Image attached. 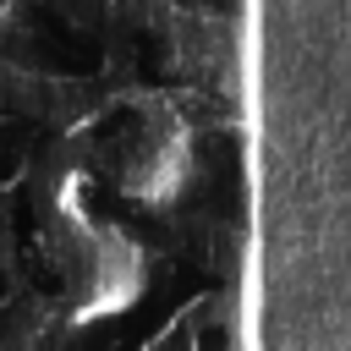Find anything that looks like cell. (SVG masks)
Here are the masks:
<instances>
[{
  "label": "cell",
  "instance_id": "cell-1",
  "mask_svg": "<svg viewBox=\"0 0 351 351\" xmlns=\"http://www.w3.org/2000/svg\"><path fill=\"white\" fill-rule=\"evenodd\" d=\"M55 143L121 203L176 208V197L197 176L192 126L159 88H115L99 82L93 99L55 132Z\"/></svg>",
  "mask_w": 351,
  "mask_h": 351
},
{
  "label": "cell",
  "instance_id": "cell-2",
  "mask_svg": "<svg viewBox=\"0 0 351 351\" xmlns=\"http://www.w3.org/2000/svg\"><path fill=\"white\" fill-rule=\"evenodd\" d=\"M5 5H11V0H0V16H5Z\"/></svg>",
  "mask_w": 351,
  "mask_h": 351
}]
</instances>
